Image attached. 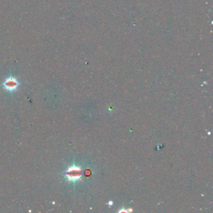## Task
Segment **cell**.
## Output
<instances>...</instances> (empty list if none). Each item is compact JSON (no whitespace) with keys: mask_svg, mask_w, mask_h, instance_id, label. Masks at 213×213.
Returning <instances> with one entry per match:
<instances>
[{"mask_svg":"<svg viewBox=\"0 0 213 213\" xmlns=\"http://www.w3.org/2000/svg\"><path fill=\"white\" fill-rule=\"evenodd\" d=\"M3 88L9 92H13L16 91L19 86V83L16 79L13 77H9L4 81L3 84Z\"/></svg>","mask_w":213,"mask_h":213,"instance_id":"obj_2","label":"cell"},{"mask_svg":"<svg viewBox=\"0 0 213 213\" xmlns=\"http://www.w3.org/2000/svg\"><path fill=\"white\" fill-rule=\"evenodd\" d=\"M68 181L69 182H75L81 179V170L79 167L72 166L68 169L65 173Z\"/></svg>","mask_w":213,"mask_h":213,"instance_id":"obj_1","label":"cell"}]
</instances>
